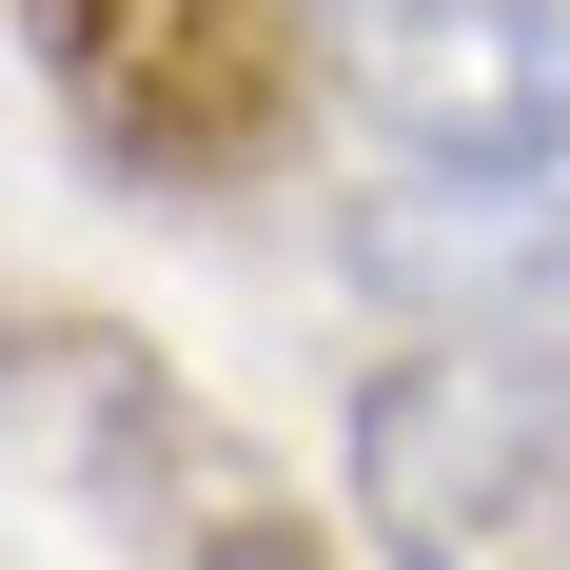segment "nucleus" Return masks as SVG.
I'll return each instance as SVG.
<instances>
[{
  "label": "nucleus",
  "mask_w": 570,
  "mask_h": 570,
  "mask_svg": "<svg viewBox=\"0 0 570 570\" xmlns=\"http://www.w3.org/2000/svg\"><path fill=\"white\" fill-rule=\"evenodd\" d=\"M354 531L374 570H570V374L551 354H394L354 394Z\"/></svg>",
  "instance_id": "nucleus-2"
},
{
  "label": "nucleus",
  "mask_w": 570,
  "mask_h": 570,
  "mask_svg": "<svg viewBox=\"0 0 570 570\" xmlns=\"http://www.w3.org/2000/svg\"><path fill=\"white\" fill-rule=\"evenodd\" d=\"M335 256L394 295V315L531 335V315H570V158H413V177L354 197Z\"/></svg>",
  "instance_id": "nucleus-5"
},
{
  "label": "nucleus",
  "mask_w": 570,
  "mask_h": 570,
  "mask_svg": "<svg viewBox=\"0 0 570 570\" xmlns=\"http://www.w3.org/2000/svg\"><path fill=\"white\" fill-rule=\"evenodd\" d=\"M40 40V99L79 118V158L158 177H276L295 118H315V20L295 0H20Z\"/></svg>",
  "instance_id": "nucleus-3"
},
{
  "label": "nucleus",
  "mask_w": 570,
  "mask_h": 570,
  "mask_svg": "<svg viewBox=\"0 0 570 570\" xmlns=\"http://www.w3.org/2000/svg\"><path fill=\"white\" fill-rule=\"evenodd\" d=\"M315 59L413 158H570V0H315Z\"/></svg>",
  "instance_id": "nucleus-4"
},
{
  "label": "nucleus",
  "mask_w": 570,
  "mask_h": 570,
  "mask_svg": "<svg viewBox=\"0 0 570 570\" xmlns=\"http://www.w3.org/2000/svg\"><path fill=\"white\" fill-rule=\"evenodd\" d=\"M0 453L59 512H99L138 570H335L315 492L118 315H0Z\"/></svg>",
  "instance_id": "nucleus-1"
}]
</instances>
